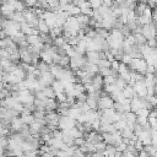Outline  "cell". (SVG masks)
<instances>
[{
    "label": "cell",
    "instance_id": "7402d4cb",
    "mask_svg": "<svg viewBox=\"0 0 157 157\" xmlns=\"http://www.w3.org/2000/svg\"><path fill=\"white\" fill-rule=\"evenodd\" d=\"M0 12H1V11H0Z\"/></svg>",
    "mask_w": 157,
    "mask_h": 157
},
{
    "label": "cell",
    "instance_id": "2e32d148",
    "mask_svg": "<svg viewBox=\"0 0 157 157\" xmlns=\"http://www.w3.org/2000/svg\"><path fill=\"white\" fill-rule=\"evenodd\" d=\"M61 32H63V29H61V27H54V28H52V29H50V33H52V36H53L54 38H56V37H59Z\"/></svg>",
    "mask_w": 157,
    "mask_h": 157
},
{
    "label": "cell",
    "instance_id": "7a4b0ae2",
    "mask_svg": "<svg viewBox=\"0 0 157 157\" xmlns=\"http://www.w3.org/2000/svg\"><path fill=\"white\" fill-rule=\"evenodd\" d=\"M76 125V121L70 118V117H60V120H59V128L65 131V130H70L72 129L74 126Z\"/></svg>",
    "mask_w": 157,
    "mask_h": 157
},
{
    "label": "cell",
    "instance_id": "8fae6325",
    "mask_svg": "<svg viewBox=\"0 0 157 157\" xmlns=\"http://www.w3.org/2000/svg\"><path fill=\"white\" fill-rule=\"evenodd\" d=\"M27 43L31 44V47H33V45H36L38 43H42L40 42V37L38 34H31V36L27 37Z\"/></svg>",
    "mask_w": 157,
    "mask_h": 157
},
{
    "label": "cell",
    "instance_id": "ffe728a7",
    "mask_svg": "<svg viewBox=\"0 0 157 157\" xmlns=\"http://www.w3.org/2000/svg\"><path fill=\"white\" fill-rule=\"evenodd\" d=\"M1 81H2V75H0V83H1Z\"/></svg>",
    "mask_w": 157,
    "mask_h": 157
},
{
    "label": "cell",
    "instance_id": "ba28073f",
    "mask_svg": "<svg viewBox=\"0 0 157 157\" xmlns=\"http://www.w3.org/2000/svg\"><path fill=\"white\" fill-rule=\"evenodd\" d=\"M53 90H54V92H55V94H56V96H58V94L64 93V91H65L64 85H63V82H61L60 80L54 81V83H53Z\"/></svg>",
    "mask_w": 157,
    "mask_h": 157
},
{
    "label": "cell",
    "instance_id": "4fadbf2b",
    "mask_svg": "<svg viewBox=\"0 0 157 157\" xmlns=\"http://www.w3.org/2000/svg\"><path fill=\"white\" fill-rule=\"evenodd\" d=\"M148 156H153V155H156L157 153V150H156V147L151 144V145H146L145 146V150H144Z\"/></svg>",
    "mask_w": 157,
    "mask_h": 157
},
{
    "label": "cell",
    "instance_id": "52a82bcc",
    "mask_svg": "<svg viewBox=\"0 0 157 157\" xmlns=\"http://www.w3.org/2000/svg\"><path fill=\"white\" fill-rule=\"evenodd\" d=\"M123 96L126 98V99H132L134 97H136V92L134 90V87H130V86H126L124 90H123Z\"/></svg>",
    "mask_w": 157,
    "mask_h": 157
},
{
    "label": "cell",
    "instance_id": "9c48e42d",
    "mask_svg": "<svg viewBox=\"0 0 157 157\" xmlns=\"http://www.w3.org/2000/svg\"><path fill=\"white\" fill-rule=\"evenodd\" d=\"M120 136H121V137H124L125 140H131V139H132L135 135H134L132 129H131V128H129V126H126L125 129H123V130H121Z\"/></svg>",
    "mask_w": 157,
    "mask_h": 157
},
{
    "label": "cell",
    "instance_id": "44dd1931",
    "mask_svg": "<svg viewBox=\"0 0 157 157\" xmlns=\"http://www.w3.org/2000/svg\"><path fill=\"white\" fill-rule=\"evenodd\" d=\"M2 90V83H0V91Z\"/></svg>",
    "mask_w": 157,
    "mask_h": 157
},
{
    "label": "cell",
    "instance_id": "8992f818",
    "mask_svg": "<svg viewBox=\"0 0 157 157\" xmlns=\"http://www.w3.org/2000/svg\"><path fill=\"white\" fill-rule=\"evenodd\" d=\"M10 123H11V128L13 130H16V131H18V130L21 131L23 129V126H25V124H23V121H22L21 118H13Z\"/></svg>",
    "mask_w": 157,
    "mask_h": 157
},
{
    "label": "cell",
    "instance_id": "5b68a950",
    "mask_svg": "<svg viewBox=\"0 0 157 157\" xmlns=\"http://www.w3.org/2000/svg\"><path fill=\"white\" fill-rule=\"evenodd\" d=\"M45 121H47V124L48 125H50V126H59V120H60V117L58 115V114H55V113H49L45 118Z\"/></svg>",
    "mask_w": 157,
    "mask_h": 157
},
{
    "label": "cell",
    "instance_id": "30bf717a",
    "mask_svg": "<svg viewBox=\"0 0 157 157\" xmlns=\"http://www.w3.org/2000/svg\"><path fill=\"white\" fill-rule=\"evenodd\" d=\"M38 28H39V32H40V34H47L50 29H49V26L45 23V21L43 20V18H40L39 20V22H38V26H37Z\"/></svg>",
    "mask_w": 157,
    "mask_h": 157
},
{
    "label": "cell",
    "instance_id": "3957f363",
    "mask_svg": "<svg viewBox=\"0 0 157 157\" xmlns=\"http://www.w3.org/2000/svg\"><path fill=\"white\" fill-rule=\"evenodd\" d=\"M98 107L102 109V110H105V109H113L114 108V101L108 97V96H103L99 98L98 101Z\"/></svg>",
    "mask_w": 157,
    "mask_h": 157
},
{
    "label": "cell",
    "instance_id": "d6986e66",
    "mask_svg": "<svg viewBox=\"0 0 157 157\" xmlns=\"http://www.w3.org/2000/svg\"><path fill=\"white\" fill-rule=\"evenodd\" d=\"M155 94H156V96H157V83H156V85H155Z\"/></svg>",
    "mask_w": 157,
    "mask_h": 157
},
{
    "label": "cell",
    "instance_id": "9a60e30c",
    "mask_svg": "<svg viewBox=\"0 0 157 157\" xmlns=\"http://www.w3.org/2000/svg\"><path fill=\"white\" fill-rule=\"evenodd\" d=\"M22 121H23V124L25 125H31L33 121H34V118H33V115H31V114H27V115H22Z\"/></svg>",
    "mask_w": 157,
    "mask_h": 157
},
{
    "label": "cell",
    "instance_id": "277c9868",
    "mask_svg": "<svg viewBox=\"0 0 157 157\" xmlns=\"http://www.w3.org/2000/svg\"><path fill=\"white\" fill-rule=\"evenodd\" d=\"M87 59H88L90 64L97 65L99 60L105 59V58H104V54L101 53V52H87Z\"/></svg>",
    "mask_w": 157,
    "mask_h": 157
},
{
    "label": "cell",
    "instance_id": "5bb4252c",
    "mask_svg": "<svg viewBox=\"0 0 157 157\" xmlns=\"http://www.w3.org/2000/svg\"><path fill=\"white\" fill-rule=\"evenodd\" d=\"M110 65H112V63H110V61H108V59H102V60H99V61H98V64H97L98 69L110 67Z\"/></svg>",
    "mask_w": 157,
    "mask_h": 157
},
{
    "label": "cell",
    "instance_id": "e0dca14e",
    "mask_svg": "<svg viewBox=\"0 0 157 157\" xmlns=\"http://www.w3.org/2000/svg\"><path fill=\"white\" fill-rule=\"evenodd\" d=\"M92 157H105V156H104V152H94L92 153Z\"/></svg>",
    "mask_w": 157,
    "mask_h": 157
},
{
    "label": "cell",
    "instance_id": "6da1fadb",
    "mask_svg": "<svg viewBox=\"0 0 157 157\" xmlns=\"http://www.w3.org/2000/svg\"><path fill=\"white\" fill-rule=\"evenodd\" d=\"M141 34L146 38V40H150V39H155L156 37V26L151 22L148 25H145L141 27Z\"/></svg>",
    "mask_w": 157,
    "mask_h": 157
},
{
    "label": "cell",
    "instance_id": "7c38bea8",
    "mask_svg": "<svg viewBox=\"0 0 157 157\" xmlns=\"http://www.w3.org/2000/svg\"><path fill=\"white\" fill-rule=\"evenodd\" d=\"M42 93L44 94L45 98H53L55 96V92H54L53 87H45V88H43L42 90Z\"/></svg>",
    "mask_w": 157,
    "mask_h": 157
},
{
    "label": "cell",
    "instance_id": "ac0fdd59",
    "mask_svg": "<svg viewBox=\"0 0 157 157\" xmlns=\"http://www.w3.org/2000/svg\"><path fill=\"white\" fill-rule=\"evenodd\" d=\"M2 153H4V147L0 145V156H2Z\"/></svg>",
    "mask_w": 157,
    "mask_h": 157
}]
</instances>
